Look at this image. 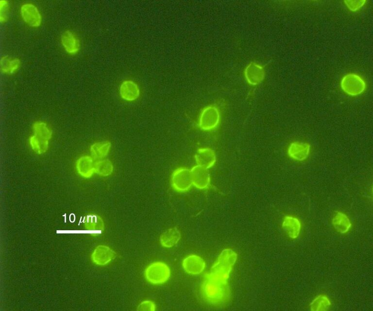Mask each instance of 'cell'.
I'll use <instances>...</instances> for the list:
<instances>
[{"label": "cell", "mask_w": 373, "mask_h": 311, "mask_svg": "<svg viewBox=\"0 0 373 311\" xmlns=\"http://www.w3.org/2000/svg\"><path fill=\"white\" fill-rule=\"evenodd\" d=\"M203 294L210 302L220 304L225 302L229 295V289L227 282L205 275L202 285Z\"/></svg>", "instance_id": "1"}, {"label": "cell", "mask_w": 373, "mask_h": 311, "mask_svg": "<svg viewBox=\"0 0 373 311\" xmlns=\"http://www.w3.org/2000/svg\"><path fill=\"white\" fill-rule=\"evenodd\" d=\"M237 259V254L231 249H225L218 256L207 275L213 278L227 282Z\"/></svg>", "instance_id": "2"}, {"label": "cell", "mask_w": 373, "mask_h": 311, "mask_svg": "<svg viewBox=\"0 0 373 311\" xmlns=\"http://www.w3.org/2000/svg\"><path fill=\"white\" fill-rule=\"evenodd\" d=\"M171 271L169 265L162 261H155L145 269L144 276L146 280L154 285L162 284L170 278Z\"/></svg>", "instance_id": "3"}, {"label": "cell", "mask_w": 373, "mask_h": 311, "mask_svg": "<svg viewBox=\"0 0 373 311\" xmlns=\"http://www.w3.org/2000/svg\"><path fill=\"white\" fill-rule=\"evenodd\" d=\"M171 184L173 188L177 191L188 190L192 185L190 170L185 167L176 169L171 175Z\"/></svg>", "instance_id": "4"}, {"label": "cell", "mask_w": 373, "mask_h": 311, "mask_svg": "<svg viewBox=\"0 0 373 311\" xmlns=\"http://www.w3.org/2000/svg\"><path fill=\"white\" fill-rule=\"evenodd\" d=\"M340 85L341 88L346 93L353 96L361 94L366 88L365 81L359 76L354 73L344 76Z\"/></svg>", "instance_id": "5"}, {"label": "cell", "mask_w": 373, "mask_h": 311, "mask_svg": "<svg viewBox=\"0 0 373 311\" xmlns=\"http://www.w3.org/2000/svg\"><path fill=\"white\" fill-rule=\"evenodd\" d=\"M20 14L24 22L31 27L37 28L41 24L42 15L38 7L33 3H23L20 8Z\"/></svg>", "instance_id": "6"}, {"label": "cell", "mask_w": 373, "mask_h": 311, "mask_svg": "<svg viewBox=\"0 0 373 311\" xmlns=\"http://www.w3.org/2000/svg\"><path fill=\"white\" fill-rule=\"evenodd\" d=\"M220 121V114L218 109L213 106H209L202 112L199 121V127L204 131L215 128Z\"/></svg>", "instance_id": "7"}, {"label": "cell", "mask_w": 373, "mask_h": 311, "mask_svg": "<svg viewBox=\"0 0 373 311\" xmlns=\"http://www.w3.org/2000/svg\"><path fill=\"white\" fill-rule=\"evenodd\" d=\"M115 251L110 247L102 244L97 246L91 255L93 262L97 265L104 266L116 257Z\"/></svg>", "instance_id": "8"}, {"label": "cell", "mask_w": 373, "mask_h": 311, "mask_svg": "<svg viewBox=\"0 0 373 311\" xmlns=\"http://www.w3.org/2000/svg\"><path fill=\"white\" fill-rule=\"evenodd\" d=\"M205 266L204 260L196 255H188L182 261V267L185 271L192 275L201 274L204 269Z\"/></svg>", "instance_id": "9"}, {"label": "cell", "mask_w": 373, "mask_h": 311, "mask_svg": "<svg viewBox=\"0 0 373 311\" xmlns=\"http://www.w3.org/2000/svg\"><path fill=\"white\" fill-rule=\"evenodd\" d=\"M61 45L69 54H77L80 48V42L77 35L70 30L64 31L61 35Z\"/></svg>", "instance_id": "10"}, {"label": "cell", "mask_w": 373, "mask_h": 311, "mask_svg": "<svg viewBox=\"0 0 373 311\" xmlns=\"http://www.w3.org/2000/svg\"><path fill=\"white\" fill-rule=\"evenodd\" d=\"M192 185L199 189L206 188L210 184V176L208 169L197 165L190 170Z\"/></svg>", "instance_id": "11"}, {"label": "cell", "mask_w": 373, "mask_h": 311, "mask_svg": "<svg viewBox=\"0 0 373 311\" xmlns=\"http://www.w3.org/2000/svg\"><path fill=\"white\" fill-rule=\"evenodd\" d=\"M310 145L306 142L295 141L290 143L288 153L289 156L297 161H303L306 159L309 154Z\"/></svg>", "instance_id": "12"}, {"label": "cell", "mask_w": 373, "mask_h": 311, "mask_svg": "<svg viewBox=\"0 0 373 311\" xmlns=\"http://www.w3.org/2000/svg\"><path fill=\"white\" fill-rule=\"evenodd\" d=\"M85 229L92 235L101 234L104 228L102 219L98 214L90 213L85 216L84 220Z\"/></svg>", "instance_id": "13"}, {"label": "cell", "mask_w": 373, "mask_h": 311, "mask_svg": "<svg viewBox=\"0 0 373 311\" xmlns=\"http://www.w3.org/2000/svg\"><path fill=\"white\" fill-rule=\"evenodd\" d=\"M195 158L197 165L207 169L212 167L216 161L214 151L209 148L198 149L196 153Z\"/></svg>", "instance_id": "14"}, {"label": "cell", "mask_w": 373, "mask_h": 311, "mask_svg": "<svg viewBox=\"0 0 373 311\" xmlns=\"http://www.w3.org/2000/svg\"><path fill=\"white\" fill-rule=\"evenodd\" d=\"M140 90L138 85L131 80L123 81L119 87L120 97L127 101H133L139 96Z\"/></svg>", "instance_id": "15"}, {"label": "cell", "mask_w": 373, "mask_h": 311, "mask_svg": "<svg viewBox=\"0 0 373 311\" xmlns=\"http://www.w3.org/2000/svg\"><path fill=\"white\" fill-rule=\"evenodd\" d=\"M94 163L92 157L88 156L80 157L76 164L78 173L84 178L91 177L95 173Z\"/></svg>", "instance_id": "16"}, {"label": "cell", "mask_w": 373, "mask_h": 311, "mask_svg": "<svg viewBox=\"0 0 373 311\" xmlns=\"http://www.w3.org/2000/svg\"><path fill=\"white\" fill-rule=\"evenodd\" d=\"M282 227L289 238L295 239L300 235L301 223L297 218L287 216L284 218Z\"/></svg>", "instance_id": "17"}, {"label": "cell", "mask_w": 373, "mask_h": 311, "mask_svg": "<svg viewBox=\"0 0 373 311\" xmlns=\"http://www.w3.org/2000/svg\"><path fill=\"white\" fill-rule=\"evenodd\" d=\"M181 235L176 227H171L163 232L160 236V244L165 248H171L180 241Z\"/></svg>", "instance_id": "18"}, {"label": "cell", "mask_w": 373, "mask_h": 311, "mask_svg": "<svg viewBox=\"0 0 373 311\" xmlns=\"http://www.w3.org/2000/svg\"><path fill=\"white\" fill-rule=\"evenodd\" d=\"M334 228L341 234H345L351 229L352 224L349 217L344 213L338 212L332 219Z\"/></svg>", "instance_id": "19"}, {"label": "cell", "mask_w": 373, "mask_h": 311, "mask_svg": "<svg viewBox=\"0 0 373 311\" xmlns=\"http://www.w3.org/2000/svg\"><path fill=\"white\" fill-rule=\"evenodd\" d=\"M111 144L109 141H99L93 143L90 147V151L93 159H103L109 153Z\"/></svg>", "instance_id": "20"}, {"label": "cell", "mask_w": 373, "mask_h": 311, "mask_svg": "<svg viewBox=\"0 0 373 311\" xmlns=\"http://www.w3.org/2000/svg\"><path fill=\"white\" fill-rule=\"evenodd\" d=\"M20 66V61L17 58L4 56L1 59V69L4 73L13 74L17 70Z\"/></svg>", "instance_id": "21"}, {"label": "cell", "mask_w": 373, "mask_h": 311, "mask_svg": "<svg viewBox=\"0 0 373 311\" xmlns=\"http://www.w3.org/2000/svg\"><path fill=\"white\" fill-rule=\"evenodd\" d=\"M94 170L95 173L97 174L102 176H108L112 173L114 166L110 160L102 159L95 162Z\"/></svg>", "instance_id": "22"}, {"label": "cell", "mask_w": 373, "mask_h": 311, "mask_svg": "<svg viewBox=\"0 0 373 311\" xmlns=\"http://www.w3.org/2000/svg\"><path fill=\"white\" fill-rule=\"evenodd\" d=\"M331 301L324 294H320L316 296L311 302L310 308L312 311H326L331 306Z\"/></svg>", "instance_id": "23"}, {"label": "cell", "mask_w": 373, "mask_h": 311, "mask_svg": "<svg viewBox=\"0 0 373 311\" xmlns=\"http://www.w3.org/2000/svg\"><path fill=\"white\" fill-rule=\"evenodd\" d=\"M29 143L32 149L38 154L46 152L48 148L49 140L40 139L33 135L30 138Z\"/></svg>", "instance_id": "24"}, {"label": "cell", "mask_w": 373, "mask_h": 311, "mask_svg": "<svg viewBox=\"0 0 373 311\" xmlns=\"http://www.w3.org/2000/svg\"><path fill=\"white\" fill-rule=\"evenodd\" d=\"M33 128L34 135L37 138L47 140H49L51 138L52 133L45 123H35Z\"/></svg>", "instance_id": "25"}, {"label": "cell", "mask_w": 373, "mask_h": 311, "mask_svg": "<svg viewBox=\"0 0 373 311\" xmlns=\"http://www.w3.org/2000/svg\"><path fill=\"white\" fill-rule=\"evenodd\" d=\"M263 72L261 69H248L246 72V77L248 82L256 85L261 82L263 78Z\"/></svg>", "instance_id": "26"}, {"label": "cell", "mask_w": 373, "mask_h": 311, "mask_svg": "<svg viewBox=\"0 0 373 311\" xmlns=\"http://www.w3.org/2000/svg\"><path fill=\"white\" fill-rule=\"evenodd\" d=\"M156 310V305L150 300L141 302L138 305L137 310L140 311H154Z\"/></svg>", "instance_id": "27"}, {"label": "cell", "mask_w": 373, "mask_h": 311, "mask_svg": "<svg viewBox=\"0 0 373 311\" xmlns=\"http://www.w3.org/2000/svg\"><path fill=\"white\" fill-rule=\"evenodd\" d=\"M9 4L6 0H1L0 3V20L5 21L8 18Z\"/></svg>", "instance_id": "28"}]
</instances>
